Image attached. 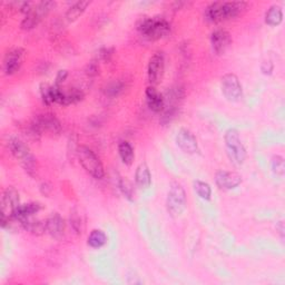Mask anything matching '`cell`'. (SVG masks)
<instances>
[{
  "mask_svg": "<svg viewBox=\"0 0 285 285\" xmlns=\"http://www.w3.org/2000/svg\"><path fill=\"white\" fill-rule=\"evenodd\" d=\"M248 4L244 2H217L211 4L205 10V18L212 23H220L235 18L246 10Z\"/></svg>",
  "mask_w": 285,
  "mask_h": 285,
  "instance_id": "6da1fadb",
  "label": "cell"
},
{
  "mask_svg": "<svg viewBox=\"0 0 285 285\" xmlns=\"http://www.w3.org/2000/svg\"><path fill=\"white\" fill-rule=\"evenodd\" d=\"M8 147L17 160L21 161L22 166L26 173L31 177H36L38 173V165L35 156L32 155L28 145L18 137H10L8 141Z\"/></svg>",
  "mask_w": 285,
  "mask_h": 285,
  "instance_id": "7a4b0ae2",
  "label": "cell"
},
{
  "mask_svg": "<svg viewBox=\"0 0 285 285\" xmlns=\"http://www.w3.org/2000/svg\"><path fill=\"white\" fill-rule=\"evenodd\" d=\"M138 30L143 37L149 41H158L170 34V25L162 17L145 18L139 23Z\"/></svg>",
  "mask_w": 285,
  "mask_h": 285,
  "instance_id": "3957f363",
  "label": "cell"
},
{
  "mask_svg": "<svg viewBox=\"0 0 285 285\" xmlns=\"http://www.w3.org/2000/svg\"><path fill=\"white\" fill-rule=\"evenodd\" d=\"M77 157L83 168L96 180H102L105 170L99 157L87 146H81L77 149Z\"/></svg>",
  "mask_w": 285,
  "mask_h": 285,
  "instance_id": "277c9868",
  "label": "cell"
},
{
  "mask_svg": "<svg viewBox=\"0 0 285 285\" xmlns=\"http://www.w3.org/2000/svg\"><path fill=\"white\" fill-rule=\"evenodd\" d=\"M225 146H226L227 155L232 162L237 165H242L244 163L245 158H246V149H245L236 129H229L226 131Z\"/></svg>",
  "mask_w": 285,
  "mask_h": 285,
  "instance_id": "5b68a950",
  "label": "cell"
},
{
  "mask_svg": "<svg viewBox=\"0 0 285 285\" xmlns=\"http://www.w3.org/2000/svg\"><path fill=\"white\" fill-rule=\"evenodd\" d=\"M166 205L168 213L174 217L180 216L185 211V208H186V194H185V191L180 184H172L167 195Z\"/></svg>",
  "mask_w": 285,
  "mask_h": 285,
  "instance_id": "8992f818",
  "label": "cell"
},
{
  "mask_svg": "<svg viewBox=\"0 0 285 285\" xmlns=\"http://www.w3.org/2000/svg\"><path fill=\"white\" fill-rule=\"evenodd\" d=\"M54 2H41L35 5V7L29 14L26 15L21 24V27L24 30H31L34 29L43 19L47 16L50 10L55 7Z\"/></svg>",
  "mask_w": 285,
  "mask_h": 285,
  "instance_id": "52a82bcc",
  "label": "cell"
},
{
  "mask_svg": "<svg viewBox=\"0 0 285 285\" xmlns=\"http://www.w3.org/2000/svg\"><path fill=\"white\" fill-rule=\"evenodd\" d=\"M31 124L35 126L36 129L44 134V132H49L52 135H58L61 134L63 129L62 124L59 122V119L50 112H45V114L37 115Z\"/></svg>",
  "mask_w": 285,
  "mask_h": 285,
  "instance_id": "ba28073f",
  "label": "cell"
},
{
  "mask_svg": "<svg viewBox=\"0 0 285 285\" xmlns=\"http://www.w3.org/2000/svg\"><path fill=\"white\" fill-rule=\"evenodd\" d=\"M19 205H21V198H19L18 192L14 187L5 189L2 197V223L14 216Z\"/></svg>",
  "mask_w": 285,
  "mask_h": 285,
  "instance_id": "9c48e42d",
  "label": "cell"
},
{
  "mask_svg": "<svg viewBox=\"0 0 285 285\" xmlns=\"http://www.w3.org/2000/svg\"><path fill=\"white\" fill-rule=\"evenodd\" d=\"M222 92L225 98L230 102L240 101L243 95L242 85L234 74H226L222 77Z\"/></svg>",
  "mask_w": 285,
  "mask_h": 285,
  "instance_id": "30bf717a",
  "label": "cell"
},
{
  "mask_svg": "<svg viewBox=\"0 0 285 285\" xmlns=\"http://www.w3.org/2000/svg\"><path fill=\"white\" fill-rule=\"evenodd\" d=\"M165 70V57L162 51H157L150 57L147 68L149 83L156 86L162 82Z\"/></svg>",
  "mask_w": 285,
  "mask_h": 285,
  "instance_id": "8fae6325",
  "label": "cell"
},
{
  "mask_svg": "<svg viewBox=\"0 0 285 285\" xmlns=\"http://www.w3.org/2000/svg\"><path fill=\"white\" fill-rule=\"evenodd\" d=\"M215 182L221 189H233L242 183V176L235 172L220 170L216 173Z\"/></svg>",
  "mask_w": 285,
  "mask_h": 285,
  "instance_id": "7c38bea8",
  "label": "cell"
},
{
  "mask_svg": "<svg viewBox=\"0 0 285 285\" xmlns=\"http://www.w3.org/2000/svg\"><path fill=\"white\" fill-rule=\"evenodd\" d=\"M176 143L185 153L188 154H194L198 149V144L197 139L194 136L193 132H191L188 129L182 128L178 130L176 135Z\"/></svg>",
  "mask_w": 285,
  "mask_h": 285,
  "instance_id": "4fadbf2b",
  "label": "cell"
},
{
  "mask_svg": "<svg viewBox=\"0 0 285 285\" xmlns=\"http://www.w3.org/2000/svg\"><path fill=\"white\" fill-rule=\"evenodd\" d=\"M211 43L215 54L222 55L230 48V46L232 45L231 34L225 29H217L213 32V34H212Z\"/></svg>",
  "mask_w": 285,
  "mask_h": 285,
  "instance_id": "5bb4252c",
  "label": "cell"
},
{
  "mask_svg": "<svg viewBox=\"0 0 285 285\" xmlns=\"http://www.w3.org/2000/svg\"><path fill=\"white\" fill-rule=\"evenodd\" d=\"M25 50L23 48H16L10 50L5 57L4 70L6 75H12L19 70L23 64Z\"/></svg>",
  "mask_w": 285,
  "mask_h": 285,
  "instance_id": "9a60e30c",
  "label": "cell"
},
{
  "mask_svg": "<svg viewBox=\"0 0 285 285\" xmlns=\"http://www.w3.org/2000/svg\"><path fill=\"white\" fill-rule=\"evenodd\" d=\"M145 94H146V101L150 110H153L155 112L163 111L165 107L164 96L154 87V86H149V87H147Z\"/></svg>",
  "mask_w": 285,
  "mask_h": 285,
  "instance_id": "2e32d148",
  "label": "cell"
},
{
  "mask_svg": "<svg viewBox=\"0 0 285 285\" xmlns=\"http://www.w3.org/2000/svg\"><path fill=\"white\" fill-rule=\"evenodd\" d=\"M46 226H47V232L54 238H61L64 235L65 231V222L64 218L58 213L51 214L47 221H46Z\"/></svg>",
  "mask_w": 285,
  "mask_h": 285,
  "instance_id": "e0dca14e",
  "label": "cell"
},
{
  "mask_svg": "<svg viewBox=\"0 0 285 285\" xmlns=\"http://www.w3.org/2000/svg\"><path fill=\"white\" fill-rule=\"evenodd\" d=\"M135 181L138 187L143 189H147L151 184V176L149 168L146 164H141L136 169Z\"/></svg>",
  "mask_w": 285,
  "mask_h": 285,
  "instance_id": "ac0fdd59",
  "label": "cell"
},
{
  "mask_svg": "<svg viewBox=\"0 0 285 285\" xmlns=\"http://www.w3.org/2000/svg\"><path fill=\"white\" fill-rule=\"evenodd\" d=\"M43 208L41 203L37 202H31L28 204H21L19 207L16 210L14 216L21 218V220H24V218H28L34 216L35 214H37L39 211Z\"/></svg>",
  "mask_w": 285,
  "mask_h": 285,
  "instance_id": "d6986e66",
  "label": "cell"
},
{
  "mask_svg": "<svg viewBox=\"0 0 285 285\" xmlns=\"http://www.w3.org/2000/svg\"><path fill=\"white\" fill-rule=\"evenodd\" d=\"M24 223V230L29 232V233L34 234V235H43L45 232H47V226H46V221H39V220H35V218L28 217V218H24L23 220Z\"/></svg>",
  "mask_w": 285,
  "mask_h": 285,
  "instance_id": "ffe728a7",
  "label": "cell"
},
{
  "mask_svg": "<svg viewBox=\"0 0 285 285\" xmlns=\"http://www.w3.org/2000/svg\"><path fill=\"white\" fill-rule=\"evenodd\" d=\"M89 5H90V2H77V3H75L74 5L71 6V7H69L67 12H66V19H67L69 23L77 21V19L84 14L86 8H87Z\"/></svg>",
  "mask_w": 285,
  "mask_h": 285,
  "instance_id": "44dd1931",
  "label": "cell"
},
{
  "mask_svg": "<svg viewBox=\"0 0 285 285\" xmlns=\"http://www.w3.org/2000/svg\"><path fill=\"white\" fill-rule=\"evenodd\" d=\"M283 21V11L280 6H272L270 9L265 14V23L268 25L272 26V27H275L278 26Z\"/></svg>",
  "mask_w": 285,
  "mask_h": 285,
  "instance_id": "7402d4cb",
  "label": "cell"
},
{
  "mask_svg": "<svg viewBox=\"0 0 285 285\" xmlns=\"http://www.w3.org/2000/svg\"><path fill=\"white\" fill-rule=\"evenodd\" d=\"M118 153L125 165H131V163L134 162V158H135L134 149H132L131 145L127 141H123L119 143Z\"/></svg>",
  "mask_w": 285,
  "mask_h": 285,
  "instance_id": "603a6c76",
  "label": "cell"
},
{
  "mask_svg": "<svg viewBox=\"0 0 285 285\" xmlns=\"http://www.w3.org/2000/svg\"><path fill=\"white\" fill-rule=\"evenodd\" d=\"M87 241L90 248L99 249V248H103L104 245L107 243V236H106V234L102 230H94L91 231Z\"/></svg>",
  "mask_w": 285,
  "mask_h": 285,
  "instance_id": "cb8c5ba5",
  "label": "cell"
},
{
  "mask_svg": "<svg viewBox=\"0 0 285 285\" xmlns=\"http://www.w3.org/2000/svg\"><path fill=\"white\" fill-rule=\"evenodd\" d=\"M125 88V84L122 81H112L105 86L104 92L110 98L117 97Z\"/></svg>",
  "mask_w": 285,
  "mask_h": 285,
  "instance_id": "d4e9b609",
  "label": "cell"
},
{
  "mask_svg": "<svg viewBox=\"0 0 285 285\" xmlns=\"http://www.w3.org/2000/svg\"><path fill=\"white\" fill-rule=\"evenodd\" d=\"M194 189L196 192V194L200 196L201 198L205 201H208L211 200V196H212V189L211 186L205 182L202 181H195L194 182Z\"/></svg>",
  "mask_w": 285,
  "mask_h": 285,
  "instance_id": "484cf974",
  "label": "cell"
},
{
  "mask_svg": "<svg viewBox=\"0 0 285 285\" xmlns=\"http://www.w3.org/2000/svg\"><path fill=\"white\" fill-rule=\"evenodd\" d=\"M178 114V106H172L167 105L165 106L163 109V115L161 117V123L163 125H167L168 123L173 122V119Z\"/></svg>",
  "mask_w": 285,
  "mask_h": 285,
  "instance_id": "4316f807",
  "label": "cell"
},
{
  "mask_svg": "<svg viewBox=\"0 0 285 285\" xmlns=\"http://www.w3.org/2000/svg\"><path fill=\"white\" fill-rule=\"evenodd\" d=\"M70 225L77 234H81L84 230V223L82 220V216L79 215L78 212H76L75 210L70 213Z\"/></svg>",
  "mask_w": 285,
  "mask_h": 285,
  "instance_id": "83f0119b",
  "label": "cell"
},
{
  "mask_svg": "<svg viewBox=\"0 0 285 285\" xmlns=\"http://www.w3.org/2000/svg\"><path fill=\"white\" fill-rule=\"evenodd\" d=\"M272 169H273L276 175H284L285 172V164H284V158L282 156H274L272 160Z\"/></svg>",
  "mask_w": 285,
  "mask_h": 285,
  "instance_id": "f1b7e54d",
  "label": "cell"
},
{
  "mask_svg": "<svg viewBox=\"0 0 285 285\" xmlns=\"http://www.w3.org/2000/svg\"><path fill=\"white\" fill-rule=\"evenodd\" d=\"M41 94H42L43 102L46 105L49 106L54 103V101H52V86H49L47 84H42Z\"/></svg>",
  "mask_w": 285,
  "mask_h": 285,
  "instance_id": "f546056e",
  "label": "cell"
},
{
  "mask_svg": "<svg viewBox=\"0 0 285 285\" xmlns=\"http://www.w3.org/2000/svg\"><path fill=\"white\" fill-rule=\"evenodd\" d=\"M119 186H121V189L123 192V194L128 198V200H132V195H134V191H132L131 187V184L126 181V180H122L121 184H119Z\"/></svg>",
  "mask_w": 285,
  "mask_h": 285,
  "instance_id": "4dcf8cb0",
  "label": "cell"
},
{
  "mask_svg": "<svg viewBox=\"0 0 285 285\" xmlns=\"http://www.w3.org/2000/svg\"><path fill=\"white\" fill-rule=\"evenodd\" d=\"M112 54H114V49H112V48H103V49L99 50L97 59H98V61L107 63V62L110 61Z\"/></svg>",
  "mask_w": 285,
  "mask_h": 285,
  "instance_id": "1f68e13d",
  "label": "cell"
},
{
  "mask_svg": "<svg viewBox=\"0 0 285 285\" xmlns=\"http://www.w3.org/2000/svg\"><path fill=\"white\" fill-rule=\"evenodd\" d=\"M98 72H99V67L97 62H91L87 65V67H86V74H87L89 77L97 76Z\"/></svg>",
  "mask_w": 285,
  "mask_h": 285,
  "instance_id": "d6a6232c",
  "label": "cell"
},
{
  "mask_svg": "<svg viewBox=\"0 0 285 285\" xmlns=\"http://www.w3.org/2000/svg\"><path fill=\"white\" fill-rule=\"evenodd\" d=\"M67 76H68L67 70H59L58 74H57V77H56L55 85L61 87V84L66 81V78H67Z\"/></svg>",
  "mask_w": 285,
  "mask_h": 285,
  "instance_id": "836d02e7",
  "label": "cell"
},
{
  "mask_svg": "<svg viewBox=\"0 0 285 285\" xmlns=\"http://www.w3.org/2000/svg\"><path fill=\"white\" fill-rule=\"evenodd\" d=\"M263 74L265 75H270L272 74V71H273V64L271 62H264L262 64V67H261Z\"/></svg>",
  "mask_w": 285,
  "mask_h": 285,
  "instance_id": "e575fe53",
  "label": "cell"
},
{
  "mask_svg": "<svg viewBox=\"0 0 285 285\" xmlns=\"http://www.w3.org/2000/svg\"><path fill=\"white\" fill-rule=\"evenodd\" d=\"M41 189H42V193L45 194L46 196L49 195L50 191H51V188H50V186H49L48 184H43V185H42V187H41Z\"/></svg>",
  "mask_w": 285,
  "mask_h": 285,
  "instance_id": "d590c367",
  "label": "cell"
},
{
  "mask_svg": "<svg viewBox=\"0 0 285 285\" xmlns=\"http://www.w3.org/2000/svg\"><path fill=\"white\" fill-rule=\"evenodd\" d=\"M276 230H278V231H280V234H281V236L283 237V232H284L283 222H280V224H278V226H276Z\"/></svg>",
  "mask_w": 285,
  "mask_h": 285,
  "instance_id": "8d00e7d4",
  "label": "cell"
}]
</instances>
